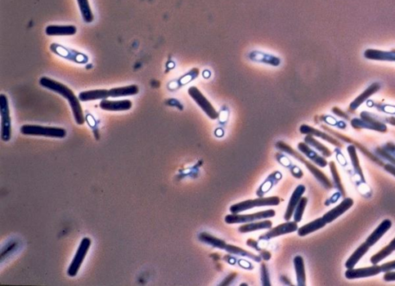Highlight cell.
Wrapping results in <instances>:
<instances>
[{
    "label": "cell",
    "instance_id": "cell-1",
    "mask_svg": "<svg viewBox=\"0 0 395 286\" xmlns=\"http://www.w3.org/2000/svg\"><path fill=\"white\" fill-rule=\"evenodd\" d=\"M40 84L44 88L59 93L63 98H65L70 104L77 124H79V125H83L84 124L85 118H84V112H83L79 98L74 94L72 90H70L68 87L64 85V84H61V83L54 81L51 78H47V77H43L41 78Z\"/></svg>",
    "mask_w": 395,
    "mask_h": 286
},
{
    "label": "cell",
    "instance_id": "cell-2",
    "mask_svg": "<svg viewBox=\"0 0 395 286\" xmlns=\"http://www.w3.org/2000/svg\"><path fill=\"white\" fill-rule=\"evenodd\" d=\"M276 147H277L279 150H282V151L285 152V153L288 154V155H291V156L294 157L296 159L299 160L300 162L304 163L305 164L306 167L309 169L310 172L314 175L315 178L322 183L323 185L327 188H331L333 187L331 182L330 180L328 179L327 176L323 173L321 170H319L317 167H315L311 163L309 162L308 161L305 159L300 154L298 153L296 150H293L290 145L284 143V141H278L276 143Z\"/></svg>",
    "mask_w": 395,
    "mask_h": 286
},
{
    "label": "cell",
    "instance_id": "cell-3",
    "mask_svg": "<svg viewBox=\"0 0 395 286\" xmlns=\"http://www.w3.org/2000/svg\"><path fill=\"white\" fill-rule=\"evenodd\" d=\"M21 133L30 136H42L47 138H64L67 136V131L64 128L55 127L26 124L21 128Z\"/></svg>",
    "mask_w": 395,
    "mask_h": 286
},
{
    "label": "cell",
    "instance_id": "cell-4",
    "mask_svg": "<svg viewBox=\"0 0 395 286\" xmlns=\"http://www.w3.org/2000/svg\"><path fill=\"white\" fill-rule=\"evenodd\" d=\"M280 202V199L278 197H270V198H259L257 199L248 200L242 201L230 207L232 214H239L244 211L256 207H264V206H276Z\"/></svg>",
    "mask_w": 395,
    "mask_h": 286
},
{
    "label": "cell",
    "instance_id": "cell-5",
    "mask_svg": "<svg viewBox=\"0 0 395 286\" xmlns=\"http://www.w3.org/2000/svg\"><path fill=\"white\" fill-rule=\"evenodd\" d=\"M0 115H1V138L4 141L11 138L12 125L8 98L6 95H0Z\"/></svg>",
    "mask_w": 395,
    "mask_h": 286
},
{
    "label": "cell",
    "instance_id": "cell-6",
    "mask_svg": "<svg viewBox=\"0 0 395 286\" xmlns=\"http://www.w3.org/2000/svg\"><path fill=\"white\" fill-rule=\"evenodd\" d=\"M187 93L190 95L192 99L196 103L199 107L210 117L211 119H217L219 113L216 111L215 107L212 105L209 100L204 96L203 93L196 87H191L187 90Z\"/></svg>",
    "mask_w": 395,
    "mask_h": 286
},
{
    "label": "cell",
    "instance_id": "cell-7",
    "mask_svg": "<svg viewBox=\"0 0 395 286\" xmlns=\"http://www.w3.org/2000/svg\"><path fill=\"white\" fill-rule=\"evenodd\" d=\"M276 215V212L273 209L264 211V212H257V213L251 214V215H239V214H232L227 215L225 218V221L227 224H238V223L253 222L256 220L265 219V218H273Z\"/></svg>",
    "mask_w": 395,
    "mask_h": 286
},
{
    "label": "cell",
    "instance_id": "cell-8",
    "mask_svg": "<svg viewBox=\"0 0 395 286\" xmlns=\"http://www.w3.org/2000/svg\"><path fill=\"white\" fill-rule=\"evenodd\" d=\"M90 244H91V240L90 238H83L79 247H78V251H77L76 255H75L68 270H67V274H68L69 276H76L77 274L79 272L80 268L84 261V258L87 256Z\"/></svg>",
    "mask_w": 395,
    "mask_h": 286
},
{
    "label": "cell",
    "instance_id": "cell-9",
    "mask_svg": "<svg viewBox=\"0 0 395 286\" xmlns=\"http://www.w3.org/2000/svg\"><path fill=\"white\" fill-rule=\"evenodd\" d=\"M361 118H362V121L354 119L351 121V125L354 128L373 129L381 132H385L387 130V127L384 124H381L379 121H375L369 115V113L364 112L361 113Z\"/></svg>",
    "mask_w": 395,
    "mask_h": 286
},
{
    "label": "cell",
    "instance_id": "cell-10",
    "mask_svg": "<svg viewBox=\"0 0 395 286\" xmlns=\"http://www.w3.org/2000/svg\"><path fill=\"white\" fill-rule=\"evenodd\" d=\"M382 272L381 266L373 265L371 267L364 268V269H348L345 272V277L348 279L355 278H367L378 275Z\"/></svg>",
    "mask_w": 395,
    "mask_h": 286
},
{
    "label": "cell",
    "instance_id": "cell-11",
    "mask_svg": "<svg viewBox=\"0 0 395 286\" xmlns=\"http://www.w3.org/2000/svg\"><path fill=\"white\" fill-rule=\"evenodd\" d=\"M297 229V222H296L295 221H291V222L284 223V224H279L277 227L271 229L270 232L264 234L259 238L260 239H270V238H275V237H278L279 235L292 233V232H296Z\"/></svg>",
    "mask_w": 395,
    "mask_h": 286
},
{
    "label": "cell",
    "instance_id": "cell-12",
    "mask_svg": "<svg viewBox=\"0 0 395 286\" xmlns=\"http://www.w3.org/2000/svg\"><path fill=\"white\" fill-rule=\"evenodd\" d=\"M353 201L351 198H345L339 205L336 206V207L326 213L324 217H323V218H324L326 223L332 222V221L336 219L338 217L345 213L347 210H349L353 206Z\"/></svg>",
    "mask_w": 395,
    "mask_h": 286
},
{
    "label": "cell",
    "instance_id": "cell-13",
    "mask_svg": "<svg viewBox=\"0 0 395 286\" xmlns=\"http://www.w3.org/2000/svg\"><path fill=\"white\" fill-rule=\"evenodd\" d=\"M100 107L107 111H126L132 107L131 101L129 100L124 101H108L102 100L100 103Z\"/></svg>",
    "mask_w": 395,
    "mask_h": 286
},
{
    "label": "cell",
    "instance_id": "cell-14",
    "mask_svg": "<svg viewBox=\"0 0 395 286\" xmlns=\"http://www.w3.org/2000/svg\"><path fill=\"white\" fill-rule=\"evenodd\" d=\"M50 49H51L52 51L54 52L57 54L60 55V56H63V58H67V59L70 60V61H75L77 63H81V64L87 62V56L81 54V53H76V52L70 54V50L64 48L62 46L58 45V44H52Z\"/></svg>",
    "mask_w": 395,
    "mask_h": 286
},
{
    "label": "cell",
    "instance_id": "cell-15",
    "mask_svg": "<svg viewBox=\"0 0 395 286\" xmlns=\"http://www.w3.org/2000/svg\"><path fill=\"white\" fill-rule=\"evenodd\" d=\"M391 224L392 223L390 220L386 219L383 221L378 225V227L372 232L371 235L367 238V241H365L366 244L370 247H372L373 244H376L381 239V237L390 228Z\"/></svg>",
    "mask_w": 395,
    "mask_h": 286
},
{
    "label": "cell",
    "instance_id": "cell-16",
    "mask_svg": "<svg viewBox=\"0 0 395 286\" xmlns=\"http://www.w3.org/2000/svg\"><path fill=\"white\" fill-rule=\"evenodd\" d=\"M250 61L254 62L262 63L273 67H278L280 64V60L269 53H262L259 51H253L249 54Z\"/></svg>",
    "mask_w": 395,
    "mask_h": 286
},
{
    "label": "cell",
    "instance_id": "cell-17",
    "mask_svg": "<svg viewBox=\"0 0 395 286\" xmlns=\"http://www.w3.org/2000/svg\"><path fill=\"white\" fill-rule=\"evenodd\" d=\"M76 33V27L73 25H50L46 28V33L48 36H73Z\"/></svg>",
    "mask_w": 395,
    "mask_h": 286
},
{
    "label": "cell",
    "instance_id": "cell-18",
    "mask_svg": "<svg viewBox=\"0 0 395 286\" xmlns=\"http://www.w3.org/2000/svg\"><path fill=\"white\" fill-rule=\"evenodd\" d=\"M305 190L306 187L304 185H299L295 189L294 192H293L291 198H290L288 207H287V212L285 214V219L287 221H289L293 216V212L296 210V207L297 206L299 200L302 198V195H304Z\"/></svg>",
    "mask_w": 395,
    "mask_h": 286
},
{
    "label": "cell",
    "instance_id": "cell-19",
    "mask_svg": "<svg viewBox=\"0 0 395 286\" xmlns=\"http://www.w3.org/2000/svg\"><path fill=\"white\" fill-rule=\"evenodd\" d=\"M299 131L304 135H310L312 136L318 137V138H322V139L325 140L327 142L330 143V144H333V145L337 146V147H342V144L341 143L338 142L334 138H332L330 135L324 133V132L321 131V130H317V129L313 128V127H310V126L304 125L301 126L299 128Z\"/></svg>",
    "mask_w": 395,
    "mask_h": 286
},
{
    "label": "cell",
    "instance_id": "cell-20",
    "mask_svg": "<svg viewBox=\"0 0 395 286\" xmlns=\"http://www.w3.org/2000/svg\"><path fill=\"white\" fill-rule=\"evenodd\" d=\"M110 98L109 90H91L81 92L79 94L80 101L83 102L87 101H97V100H105Z\"/></svg>",
    "mask_w": 395,
    "mask_h": 286
},
{
    "label": "cell",
    "instance_id": "cell-21",
    "mask_svg": "<svg viewBox=\"0 0 395 286\" xmlns=\"http://www.w3.org/2000/svg\"><path fill=\"white\" fill-rule=\"evenodd\" d=\"M298 149L304 153L307 158H310L313 162L316 163L319 167H324L327 165V161L322 157L318 155L316 152L313 151L307 143H299L298 144Z\"/></svg>",
    "mask_w": 395,
    "mask_h": 286
},
{
    "label": "cell",
    "instance_id": "cell-22",
    "mask_svg": "<svg viewBox=\"0 0 395 286\" xmlns=\"http://www.w3.org/2000/svg\"><path fill=\"white\" fill-rule=\"evenodd\" d=\"M139 88L137 85L126 86V87H115L109 90L110 98H121V97L134 96L138 94Z\"/></svg>",
    "mask_w": 395,
    "mask_h": 286
},
{
    "label": "cell",
    "instance_id": "cell-23",
    "mask_svg": "<svg viewBox=\"0 0 395 286\" xmlns=\"http://www.w3.org/2000/svg\"><path fill=\"white\" fill-rule=\"evenodd\" d=\"M326 224L327 223L325 222L324 218H318V219L315 220V221L299 227L298 229V235L299 236H306V235H309V234L312 233V232H315V231L322 228V227L326 225Z\"/></svg>",
    "mask_w": 395,
    "mask_h": 286
},
{
    "label": "cell",
    "instance_id": "cell-24",
    "mask_svg": "<svg viewBox=\"0 0 395 286\" xmlns=\"http://www.w3.org/2000/svg\"><path fill=\"white\" fill-rule=\"evenodd\" d=\"M364 56L367 59L395 61V51L383 52L379 50H367L364 53Z\"/></svg>",
    "mask_w": 395,
    "mask_h": 286
},
{
    "label": "cell",
    "instance_id": "cell-25",
    "mask_svg": "<svg viewBox=\"0 0 395 286\" xmlns=\"http://www.w3.org/2000/svg\"><path fill=\"white\" fill-rule=\"evenodd\" d=\"M369 249H370V247L365 242L361 244L360 247H358V249L353 252V255L350 257V258L346 262L345 266L347 268V269H353V267L356 265V263L360 261V259L367 253Z\"/></svg>",
    "mask_w": 395,
    "mask_h": 286
},
{
    "label": "cell",
    "instance_id": "cell-26",
    "mask_svg": "<svg viewBox=\"0 0 395 286\" xmlns=\"http://www.w3.org/2000/svg\"><path fill=\"white\" fill-rule=\"evenodd\" d=\"M272 225H273L272 221L267 220V221H259V222L243 224L239 227V231L242 233H247V232H254V231L262 230V229L271 228Z\"/></svg>",
    "mask_w": 395,
    "mask_h": 286
},
{
    "label": "cell",
    "instance_id": "cell-27",
    "mask_svg": "<svg viewBox=\"0 0 395 286\" xmlns=\"http://www.w3.org/2000/svg\"><path fill=\"white\" fill-rule=\"evenodd\" d=\"M294 266L297 277L298 285H306V272L304 261L301 256H296L294 258Z\"/></svg>",
    "mask_w": 395,
    "mask_h": 286
},
{
    "label": "cell",
    "instance_id": "cell-28",
    "mask_svg": "<svg viewBox=\"0 0 395 286\" xmlns=\"http://www.w3.org/2000/svg\"><path fill=\"white\" fill-rule=\"evenodd\" d=\"M77 1H78V7L84 22L87 24L93 22L95 17L89 4V0H77Z\"/></svg>",
    "mask_w": 395,
    "mask_h": 286
},
{
    "label": "cell",
    "instance_id": "cell-29",
    "mask_svg": "<svg viewBox=\"0 0 395 286\" xmlns=\"http://www.w3.org/2000/svg\"><path fill=\"white\" fill-rule=\"evenodd\" d=\"M199 238L202 242L206 243V244H210V245L213 246V247H219V249H225V246L227 244L223 240L216 238V237L213 236V235L206 233V232L201 233L199 235Z\"/></svg>",
    "mask_w": 395,
    "mask_h": 286
},
{
    "label": "cell",
    "instance_id": "cell-30",
    "mask_svg": "<svg viewBox=\"0 0 395 286\" xmlns=\"http://www.w3.org/2000/svg\"><path fill=\"white\" fill-rule=\"evenodd\" d=\"M380 86L378 84H373L371 87H369L367 90H366L361 96L358 97L351 104H350V109L351 110H356L366 99L369 98V96L374 93L375 92L378 91L379 89Z\"/></svg>",
    "mask_w": 395,
    "mask_h": 286
},
{
    "label": "cell",
    "instance_id": "cell-31",
    "mask_svg": "<svg viewBox=\"0 0 395 286\" xmlns=\"http://www.w3.org/2000/svg\"><path fill=\"white\" fill-rule=\"evenodd\" d=\"M304 140H305V142L307 143V144H310L312 147H315L316 150L321 151L324 156H331V151H330L326 146H324V144H322L321 143H319V141H316L312 135H307V136L306 137L305 139Z\"/></svg>",
    "mask_w": 395,
    "mask_h": 286
},
{
    "label": "cell",
    "instance_id": "cell-32",
    "mask_svg": "<svg viewBox=\"0 0 395 286\" xmlns=\"http://www.w3.org/2000/svg\"><path fill=\"white\" fill-rule=\"evenodd\" d=\"M347 150H348L349 155H350V160H351V162L353 164L355 170L361 176V179L364 181V175H363L361 166H360L359 159H358V155H356V148H355L354 146L350 145L349 146Z\"/></svg>",
    "mask_w": 395,
    "mask_h": 286
},
{
    "label": "cell",
    "instance_id": "cell-33",
    "mask_svg": "<svg viewBox=\"0 0 395 286\" xmlns=\"http://www.w3.org/2000/svg\"><path fill=\"white\" fill-rule=\"evenodd\" d=\"M225 250L227 252H230V253L236 254V255H242V256H247L249 258H251L252 259L256 261H260L261 258L259 256L253 255V254L250 253V252H247V251L244 250V249H240V247H236V246L231 245V244H227L225 246Z\"/></svg>",
    "mask_w": 395,
    "mask_h": 286
},
{
    "label": "cell",
    "instance_id": "cell-34",
    "mask_svg": "<svg viewBox=\"0 0 395 286\" xmlns=\"http://www.w3.org/2000/svg\"><path fill=\"white\" fill-rule=\"evenodd\" d=\"M330 170H331L332 175H333V181H334L335 184L337 186L338 189L340 192L342 193L343 195H345L344 192V187H343L342 183H341V178H340L339 174H338L337 169L336 167V164L334 162L330 163Z\"/></svg>",
    "mask_w": 395,
    "mask_h": 286
},
{
    "label": "cell",
    "instance_id": "cell-35",
    "mask_svg": "<svg viewBox=\"0 0 395 286\" xmlns=\"http://www.w3.org/2000/svg\"><path fill=\"white\" fill-rule=\"evenodd\" d=\"M307 204V198H301L299 200V203H298L297 207L296 209V213L294 215V221L296 222H299L302 219L303 215L304 213V210H305L306 206Z\"/></svg>",
    "mask_w": 395,
    "mask_h": 286
},
{
    "label": "cell",
    "instance_id": "cell-36",
    "mask_svg": "<svg viewBox=\"0 0 395 286\" xmlns=\"http://www.w3.org/2000/svg\"><path fill=\"white\" fill-rule=\"evenodd\" d=\"M391 253L392 252H390V249L387 247V246H386L385 247L381 249L379 252H378V253L373 255V256L371 257V258H370V261H371V263L373 264H378L380 261H382L384 258H385L386 257L388 256V255H390Z\"/></svg>",
    "mask_w": 395,
    "mask_h": 286
},
{
    "label": "cell",
    "instance_id": "cell-37",
    "mask_svg": "<svg viewBox=\"0 0 395 286\" xmlns=\"http://www.w3.org/2000/svg\"><path fill=\"white\" fill-rule=\"evenodd\" d=\"M261 272H262V281L264 285H270V278H269L268 270H267L266 264L262 263L261 267Z\"/></svg>",
    "mask_w": 395,
    "mask_h": 286
},
{
    "label": "cell",
    "instance_id": "cell-38",
    "mask_svg": "<svg viewBox=\"0 0 395 286\" xmlns=\"http://www.w3.org/2000/svg\"><path fill=\"white\" fill-rule=\"evenodd\" d=\"M377 151H378V153L380 155H381V156L384 157V158H386V159L388 160V161H390V162L392 163V164H394L395 165V158H393V157L391 156V155H389L387 152H386L385 150H383V149L378 148V150H377Z\"/></svg>",
    "mask_w": 395,
    "mask_h": 286
},
{
    "label": "cell",
    "instance_id": "cell-39",
    "mask_svg": "<svg viewBox=\"0 0 395 286\" xmlns=\"http://www.w3.org/2000/svg\"><path fill=\"white\" fill-rule=\"evenodd\" d=\"M381 268L382 272H390V271L395 269V261L385 263V264H382Z\"/></svg>",
    "mask_w": 395,
    "mask_h": 286
},
{
    "label": "cell",
    "instance_id": "cell-40",
    "mask_svg": "<svg viewBox=\"0 0 395 286\" xmlns=\"http://www.w3.org/2000/svg\"><path fill=\"white\" fill-rule=\"evenodd\" d=\"M384 279L387 281H395V272H387V273L384 275Z\"/></svg>",
    "mask_w": 395,
    "mask_h": 286
},
{
    "label": "cell",
    "instance_id": "cell-41",
    "mask_svg": "<svg viewBox=\"0 0 395 286\" xmlns=\"http://www.w3.org/2000/svg\"><path fill=\"white\" fill-rule=\"evenodd\" d=\"M384 169L395 177V166L392 165V164H386L384 166Z\"/></svg>",
    "mask_w": 395,
    "mask_h": 286
},
{
    "label": "cell",
    "instance_id": "cell-42",
    "mask_svg": "<svg viewBox=\"0 0 395 286\" xmlns=\"http://www.w3.org/2000/svg\"><path fill=\"white\" fill-rule=\"evenodd\" d=\"M236 276V273L232 274V275H230V276L227 277V278L224 280L223 282L222 283V285H227V284H230V283L231 282V281H233V278Z\"/></svg>",
    "mask_w": 395,
    "mask_h": 286
},
{
    "label": "cell",
    "instance_id": "cell-43",
    "mask_svg": "<svg viewBox=\"0 0 395 286\" xmlns=\"http://www.w3.org/2000/svg\"><path fill=\"white\" fill-rule=\"evenodd\" d=\"M333 112L335 113V115H337V116L341 117V118H347V119H348V117L347 116V115H345V113H344V112L341 111L340 109L336 108H333Z\"/></svg>",
    "mask_w": 395,
    "mask_h": 286
},
{
    "label": "cell",
    "instance_id": "cell-44",
    "mask_svg": "<svg viewBox=\"0 0 395 286\" xmlns=\"http://www.w3.org/2000/svg\"><path fill=\"white\" fill-rule=\"evenodd\" d=\"M247 244H248L249 246H250V247L256 249V250H259V247H258L257 242H256L255 240L249 239L248 241H247Z\"/></svg>",
    "mask_w": 395,
    "mask_h": 286
},
{
    "label": "cell",
    "instance_id": "cell-45",
    "mask_svg": "<svg viewBox=\"0 0 395 286\" xmlns=\"http://www.w3.org/2000/svg\"><path fill=\"white\" fill-rule=\"evenodd\" d=\"M387 247H388L389 249H390V252H393V251L395 250V238H393V240H392L391 241H390V244H388V245H387Z\"/></svg>",
    "mask_w": 395,
    "mask_h": 286
},
{
    "label": "cell",
    "instance_id": "cell-46",
    "mask_svg": "<svg viewBox=\"0 0 395 286\" xmlns=\"http://www.w3.org/2000/svg\"><path fill=\"white\" fill-rule=\"evenodd\" d=\"M325 121L330 124H333V125L336 124V120L333 119L331 117H326Z\"/></svg>",
    "mask_w": 395,
    "mask_h": 286
},
{
    "label": "cell",
    "instance_id": "cell-47",
    "mask_svg": "<svg viewBox=\"0 0 395 286\" xmlns=\"http://www.w3.org/2000/svg\"><path fill=\"white\" fill-rule=\"evenodd\" d=\"M262 255L264 259L267 260H267H270V258H271V254L269 252H262Z\"/></svg>",
    "mask_w": 395,
    "mask_h": 286
}]
</instances>
